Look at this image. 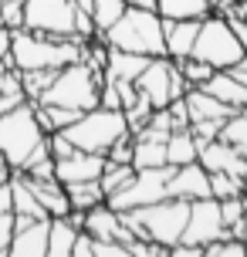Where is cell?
<instances>
[{"label":"cell","mask_w":247,"mask_h":257,"mask_svg":"<svg viewBox=\"0 0 247 257\" xmlns=\"http://www.w3.org/2000/svg\"><path fill=\"white\" fill-rule=\"evenodd\" d=\"M85 41L78 38H51L31 27H17L11 38V68L34 71V68H65L71 61H81Z\"/></svg>","instance_id":"6da1fadb"},{"label":"cell","mask_w":247,"mask_h":257,"mask_svg":"<svg viewBox=\"0 0 247 257\" xmlns=\"http://www.w3.org/2000/svg\"><path fill=\"white\" fill-rule=\"evenodd\" d=\"M102 41L108 48H122V51H136L146 58H159L166 54V31H163V17L159 11L129 4L122 17L102 34Z\"/></svg>","instance_id":"7a4b0ae2"},{"label":"cell","mask_w":247,"mask_h":257,"mask_svg":"<svg viewBox=\"0 0 247 257\" xmlns=\"http://www.w3.org/2000/svg\"><path fill=\"white\" fill-rule=\"evenodd\" d=\"M122 220L129 223V230L139 240H159V244L173 247L186 230V217H190V200L180 196H163L149 206H136V210H118Z\"/></svg>","instance_id":"3957f363"},{"label":"cell","mask_w":247,"mask_h":257,"mask_svg":"<svg viewBox=\"0 0 247 257\" xmlns=\"http://www.w3.org/2000/svg\"><path fill=\"white\" fill-rule=\"evenodd\" d=\"M48 139V132L41 128L38 115H34V102H24L0 115V156L7 159L11 173H21L27 166V159L34 156Z\"/></svg>","instance_id":"277c9868"},{"label":"cell","mask_w":247,"mask_h":257,"mask_svg":"<svg viewBox=\"0 0 247 257\" xmlns=\"http://www.w3.org/2000/svg\"><path fill=\"white\" fill-rule=\"evenodd\" d=\"M61 132L71 139L75 149L102 153V156L108 153L118 139L132 136L126 112H122V108H102V105H95V108H88V112H81V115L75 118L71 125H65Z\"/></svg>","instance_id":"5b68a950"},{"label":"cell","mask_w":247,"mask_h":257,"mask_svg":"<svg viewBox=\"0 0 247 257\" xmlns=\"http://www.w3.org/2000/svg\"><path fill=\"white\" fill-rule=\"evenodd\" d=\"M102 71L88 68L85 61H71L65 68H58L51 88L41 95L38 102L48 105H65V108H75V112H88L98 105V91H102Z\"/></svg>","instance_id":"8992f818"},{"label":"cell","mask_w":247,"mask_h":257,"mask_svg":"<svg viewBox=\"0 0 247 257\" xmlns=\"http://www.w3.org/2000/svg\"><path fill=\"white\" fill-rule=\"evenodd\" d=\"M244 54L247 51H244V44H240V38L234 34L230 21H227L223 14H207L203 24H200V34H196L193 58L213 64L217 71H227V68H234Z\"/></svg>","instance_id":"52a82bcc"},{"label":"cell","mask_w":247,"mask_h":257,"mask_svg":"<svg viewBox=\"0 0 247 257\" xmlns=\"http://www.w3.org/2000/svg\"><path fill=\"white\" fill-rule=\"evenodd\" d=\"M176 166H149V169H136V176L126 190H118L115 196H108L105 203L115 206V210H136V206H149L166 196V183L173 176Z\"/></svg>","instance_id":"ba28073f"},{"label":"cell","mask_w":247,"mask_h":257,"mask_svg":"<svg viewBox=\"0 0 247 257\" xmlns=\"http://www.w3.org/2000/svg\"><path fill=\"white\" fill-rule=\"evenodd\" d=\"M75 0H24V27L51 38H75Z\"/></svg>","instance_id":"9c48e42d"},{"label":"cell","mask_w":247,"mask_h":257,"mask_svg":"<svg viewBox=\"0 0 247 257\" xmlns=\"http://www.w3.org/2000/svg\"><path fill=\"white\" fill-rule=\"evenodd\" d=\"M217 237H227V227L220 220V200L213 196H203V200H193L190 203V217H186V230H183V244H200L207 247L210 240ZM176 240V244H180Z\"/></svg>","instance_id":"30bf717a"},{"label":"cell","mask_w":247,"mask_h":257,"mask_svg":"<svg viewBox=\"0 0 247 257\" xmlns=\"http://www.w3.org/2000/svg\"><path fill=\"white\" fill-rule=\"evenodd\" d=\"M48 227L51 217H24L14 213V237H11V257H48Z\"/></svg>","instance_id":"8fae6325"},{"label":"cell","mask_w":247,"mask_h":257,"mask_svg":"<svg viewBox=\"0 0 247 257\" xmlns=\"http://www.w3.org/2000/svg\"><path fill=\"white\" fill-rule=\"evenodd\" d=\"M173 68H176V61H173V58H166V54H159V58H149L146 71L136 78L139 95H146L153 108H166V105L173 102V95H169V78H173Z\"/></svg>","instance_id":"7c38bea8"},{"label":"cell","mask_w":247,"mask_h":257,"mask_svg":"<svg viewBox=\"0 0 247 257\" xmlns=\"http://www.w3.org/2000/svg\"><path fill=\"white\" fill-rule=\"evenodd\" d=\"M81 230H88L95 240H122V244L136 240V233L129 230V223L122 220V213L108 203H98V206H91V210H85Z\"/></svg>","instance_id":"4fadbf2b"},{"label":"cell","mask_w":247,"mask_h":257,"mask_svg":"<svg viewBox=\"0 0 247 257\" xmlns=\"http://www.w3.org/2000/svg\"><path fill=\"white\" fill-rule=\"evenodd\" d=\"M196 163L207 169V173H217V169L234 173V176H244V173H247V156L240 153L237 146L223 142V139L203 142V146H200V156H196Z\"/></svg>","instance_id":"5bb4252c"},{"label":"cell","mask_w":247,"mask_h":257,"mask_svg":"<svg viewBox=\"0 0 247 257\" xmlns=\"http://www.w3.org/2000/svg\"><path fill=\"white\" fill-rule=\"evenodd\" d=\"M105 169V156L102 153H85V149H75L65 159H54V176L58 183H85V180H98Z\"/></svg>","instance_id":"9a60e30c"},{"label":"cell","mask_w":247,"mask_h":257,"mask_svg":"<svg viewBox=\"0 0 247 257\" xmlns=\"http://www.w3.org/2000/svg\"><path fill=\"white\" fill-rule=\"evenodd\" d=\"M166 196H180V200H203L210 196V173L200 163H186V166H176L173 176L166 183Z\"/></svg>","instance_id":"2e32d148"},{"label":"cell","mask_w":247,"mask_h":257,"mask_svg":"<svg viewBox=\"0 0 247 257\" xmlns=\"http://www.w3.org/2000/svg\"><path fill=\"white\" fill-rule=\"evenodd\" d=\"M200 17H190V21H163V31H166V58L173 61H183L193 54L196 34H200Z\"/></svg>","instance_id":"e0dca14e"},{"label":"cell","mask_w":247,"mask_h":257,"mask_svg":"<svg viewBox=\"0 0 247 257\" xmlns=\"http://www.w3.org/2000/svg\"><path fill=\"white\" fill-rule=\"evenodd\" d=\"M21 176H24V183L31 186V193L38 196V203L44 206L48 217H65V213H71L65 183H58L54 176H51V180H38V176H27V173H21Z\"/></svg>","instance_id":"ac0fdd59"},{"label":"cell","mask_w":247,"mask_h":257,"mask_svg":"<svg viewBox=\"0 0 247 257\" xmlns=\"http://www.w3.org/2000/svg\"><path fill=\"white\" fill-rule=\"evenodd\" d=\"M149 58L136 51H122V48H108V61H105V75L115 81H136L146 71Z\"/></svg>","instance_id":"d6986e66"},{"label":"cell","mask_w":247,"mask_h":257,"mask_svg":"<svg viewBox=\"0 0 247 257\" xmlns=\"http://www.w3.org/2000/svg\"><path fill=\"white\" fill-rule=\"evenodd\" d=\"M183 102H186V108H190V122H196V118H227V115H234V108L223 105L220 98L210 95L207 88H190L186 95H183Z\"/></svg>","instance_id":"ffe728a7"},{"label":"cell","mask_w":247,"mask_h":257,"mask_svg":"<svg viewBox=\"0 0 247 257\" xmlns=\"http://www.w3.org/2000/svg\"><path fill=\"white\" fill-rule=\"evenodd\" d=\"M203 88H207L210 95H217L223 105H230L234 112H240L247 105V85H240V81L230 75V68H227V71H213V78H210Z\"/></svg>","instance_id":"44dd1931"},{"label":"cell","mask_w":247,"mask_h":257,"mask_svg":"<svg viewBox=\"0 0 247 257\" xmlns=\"http://www.w3.org/2000/svg\"><path fill=\"white\" fill-rule=\"evenodd\" d=\"M78 230L81 227L68 213L65 217H51V227H48V257H71Z\"/></svg>","instance_id":"7402d4cb"},{"label":"cell","mask_w":247,"mask_h":257,"mask_svg":"<svg viewBox=\"0 0 247 257\" xmlns=\"http://www.w3.org/2000/svg\"><path fill=\"white\" fill-rule=\"evenodd\" d=\"M196 156H200V142H196L193 128H173L166 139V163L169 166L196 163Z\"/></svg>","instance_id":"603a6c76"},{"label":"cell","mask_w":247,"mask_h":257,"mask_svg":"<svg viewBox=\"0 0 247 257\" xmlns=\"http://www.w3.org/2000/svg\"><path fill=\"white\" fill-rule=\"evenodd\" d=\"M156 11L163 21H203L207 14H213V0H156Z\"/></svg>","instance_id":"cb8c5ba5"},{"label":"cell","mask_w":247,"mask_h":257,"mask_svg":"<svg viewBox=\"0 0 247 257\" xmlns=\"http://www.w3.org/2000/svg\"><path fill=\"white\" fill-rule=\"evenodd\" d=\"M11 196H14V213H24V217H48L44 213V206L38 203V196L31 193V186L24 183V176L21 173H11Z\"/></svg>","instance_id":"d4e9b609"},{"label":"cell","mask_w":247,"mask_h":257,"mask_svg":"<svg viewBox=\"0 0 247 257\" xmlns=\"http://www.w3.org/2000/svg\"><path fill=\"white\" fill-rule=\"evenodd\" d=\"M132 176H136V166L132 163H112V159H105V169H102V176H98V186H102L105 200L115 196L118 190H126L132 183Z\"/></svg>","instance_id":"484cf974"},{"label":"cell","mask_w":247,"mask_h":257,"mask_svg":"<svg viewBox=\"0 0 247 257\" xmlns=\"http://www.w3.org/2000/svg\"><path fill=\"white\" fill-rule=\"evenodd\" d=\"M34 115H38L41 128L44 132H61L65 125H71L81 112L75 108H65V105H48V102H34Z\"/></svg>","instance_id":"4316f807"},{"label":"cell","mask_w":247,"mask_h":257,"mask_svg":"<svg viewBox=\"0 0 247 257\" xmlns=\"http://www.w3.org/2000/svg\"><path fill=\"white\" fill-rule=\"evenodd\" d=\"M68 203H71V210H91V206L105 203V193L102 186H98V180H85V183H68Z\"/></svg>","instance_id":"83f0119b"},{"label":"cell","mask_w":247,"mask_h":257,"mask_svg":"<svg viewBox=\"0 0 247 257\" xmlns=\"http://www.w3.org/2000/svg\"><path fill=\"white\" fill-rule=\"evenodd\" d=\"M132 166H136V169L166 166V142H153V139H132Z\"/></svg>","instance_id":"f1b7e54d"},{"label":"cell","mask_w":247,"mask_h":257,"mask_svg":"<svg viewBox=\"0 0 247 257\" xmlns=\"http://www.w3.org/2000/svg\"><path fill=\"white\" fill-rule=\"evenodd\" d=\"M129 7V0H95V7H91V21H95V31H98V38H102L108 27L115 24L122 11Z\"/></svg>","instance_id":"f546056e"},{"label":"cell","mask_w":247,"mask_h":257,"mask_svg":"<svg viewBox=\"0 0 247 257\" xmlns=\"http://www.w3.org/2000/svg\"><path fill=\"white\" fill-rule=\"evenodd\" d=\"M220 139L230 142V146H237V149L247 156V108H240V112H234V115L223 118Z\"/></svg>","instance_id":"4dcf8cb0"},{"label":"cell","mask_w":247,"mask_h":257,"mask_svg":"<svg viewBox=\"0 0 247 257\" xmlns=\"http://www.w3.org/2000/svg\"><path fill=\"white\" fill-rule=\"evenodd\" d=\"M54 75H58V68H34V71H21V85H24L27 98H31V102H38L41 95L51 88Z\"/></svg>","instance_id":"1f68e13d"},{"label":"cell","mask_w":247,"mask_h":257,"mask_svg":"<svg viewBox=\"0 0 247 257\" xmlns=\"http://www.w3.org/2000/svg\"><path fill=\"white\" fill-rule=\"evenodd\" d=\"M237 193H244V176H234V173H210V196L213 200H227V196H237Z\"/></svg>","instance_id":"d6a6232c"},{"label":"cell","mask_w":247,"mask_h":257,"mask_svg":"<svg viewBox=\"0 0 247 257\" xmlns=\"http://www.w3.org/2000/svg\"><path fill=\"white\" fill-rule=\"evenodd\" d=\"M176 64H180L183 78L190 81V88H203V85H207L210 78H213V71H217L213 64L200 61V58H193V54H190V58H183V61H176Z\"/></svg>","instance_id":"836d02e7"},{"label":"cell","mask_w":247,"mask_h":257,"mask_svg":"<svg viewBox=\"0 0 247 257\" xmlns=\"http://www.w3.org/2000/svg\"><path fill=\"white\" fill-rule=\"evenodd\" d=\"M244 217H247V196H244V193L220 200V220H223V227H227V233L234 230V227H237Z\"/></svg>","instance_id":"e575fe53"},{"label":"cell","mask_w":247,"mask_h":257,"mask_svg":"<svg viewBox=\"0 0 247 257\" xmlns=\"http://www.w3.org/2000/svg\"><path fill=\"white\" fill-rule=\"evenodd\" d=\"M190 128H193L196 142L203 146V142H210V139H220L223 118H196V122H190Z\"/></svg>","instance_id":"d590c367"},{"label":"cell","mask_w":247,"mask_h":257,"mask_svg":"<svg viewBox=\"0 0 247 257\" xmlns=\"http://www.w3.org/2000/svg\"><path fill=\"white\" fill-rule=\"evenodd\" d=\"M0 14H4V24L17 31V27H24V0H4L0 4Z\"/></svg>","instance_id":"8d00e7d4"},{"label":"cell","mask_w":247,"mask_h":257,"mask_svg":"<svg viewBox=\"0 0 247 257\" xmlns=\"http://www.w3.org/2000/svg\"><path fill=\"white\" fill-rule=\"evenodd\" d=\"M91 257H129V250H126L122 240H95Z\"/></svg>","instance_id":"74e56055"},{"label":"cell","mask_w":247,"mask_h":257,"mask_svg":"<svg viewBox=\"0 0 247 257\" xmlns=\"http://www.w3.org/2000/svg\"><path fill=\"white\" fill-rule=\"evenodd\" d=\"M169 118H173V128H190V108H186V102L183 98H173V102L166 105Z\"/></svg>","instance_id":"f35d334b"},{"label":"cell","mask_w":247,"mask_h":257,"mask_svg":"<svg viewBox=\"0 0 247 257\" xmlns=\"http://www.w3.org/2000/svg\"><path fill=\"white\" fill-rule=\"evenodd\" d=\"M105 159H112V163H132V136H126V139H118L108 153H105Z\"/></svg>","instance_id":"ab89813d"},{"label":"cell","mask_w":247,"mask_h":257,"mask_svg":"<svg viewBox=\"0 0 247 257\" xmlns=\"http://www.w3.org/2000/svg\"><path fill=\"white\" fill-rule=\"evenodd\" d=\"M14 237V213H0V257H7Z\"/></svg>","instance_id":"60d3db41"},{"label":"cell","mask_w":247,"mask_h":257,"mask_svg":"<svg viewBox=\"0 0 247 257\" xmlns=\"http://www.w3.org/2000/svg\"><path fill=\"white\" fill-rule=\"evenodd\" d=\"M91 247H95V237L88 230H78L75 247H71V257H91Z\"/></svg>","instance_id":"b9f144b4"},{"label":"cell","mask_w":247,"mask_h":257,"mask_svg":"<svg viewBox=\"0 0 247 257\" xmlns=\"http://www.w3.org/2000/svg\"><path fill=\"white\" fill-rule=\"evenodd\" d=\"M27 176H38V180H51V176H54V156H48V159L34 163V166L27 169ZM54 180H58V176H54Z\"/></svg>","instance_id":"7bdbcfd3"},{"label":"cell","mask_w":247,"mask_h":257,"mask_svg":"<svg viewBox=\"0 0 247 257\" xmlns=\"http://www.w3.org/2000/svg\"><path fill=\"white\" fill-rule=\"evenodd\" d=\"M11 38H14V31L7 24H0V58H4V61L11 58ZM7 64H11V61H7Z\"/></svg>","instance_id":"ee69618b"},{"label":"cell","mask_w":247,"mask_h":257,"mask_svg":"<svg viewBox=\"0 0 247 257\" xmlns=\"http://www.w3.org/2000/svg\"><path fill=\"white\" fill-rule=\"evenodd\" d=\"M0 213H14V196H11V180L0 183Z\"/></svg>","instance_id":"f6af8a7d"},{"label":"cell","mask_w":247,"mask_h":257,"mask_svg":"<svg viewBox=\"0 0 247 257\" xmlns=\"http://www.w3.org/2000/svg\"><path fill=\"white\" fill-rule=\"evenodd\" d=\"M11 180V166H7V159L0 156V183H7Z\"/></svg>","instance_id":"bcb514c9"},{"label":"cell","mask_w":247,"mask_h":257,"mask_svg":"<svg viewBox=\"0 0 247 257\" xmlns=\"http://www.w3.org/2000/svg\"><path fill=\"white\" fill-rule=\"evenodd\" d=\"M75 7H78V11H88V14H91V7H95V0H75Z\"/></svg>","instance_id":"7dc6e473"},{"label":"cell","mask_w":247,"mask_h":257,"mask_svg":"<svg viewBox=\"0 0 247 257\" xmlns=\"http://www.w3.org/2000/svg\"><path fill=\"white\" fill-rule=\"evenodd\" d=\"M237 64H240V68H247V54H244V58H240V61H237Z\"/></svg>","instance_id":"c3c4849f"},{"label":"cell","mask_w":247,"mask_h":257,"mask_svg":"<svg viewBox=\"0 0 247 257\" xmlns=\"http://www.w3.org/2000/svg\"><path fill=\"white\" fill-rule=\"evenodd\" d=\"M240 14H244V17H247V4H240Z\"/></svg>","instance_id":"681fc988"},{"label":"cell","mask_w":247,"mask_h":257,"mask_svg":"<svg viewBox=\"0 0 247 257\" xmlns=\"http://www.w3.org/2000/svg\"><path fill=\"white\" fill-rule=\"evenodd\" d=\"M244 196H247V173H244Z\"/></svg>","instance_id":"f907efd6"},{"label":"cell","mask_w":247,"mask_h":257,"mask_svg":"<svg viewBox=\"0 0 247 257\" xmlns=\"http://www.w3.org/2000/svg\"><path fill=\"white\" fill-rule=\"evenodd\" d=\"M0 4H4V0H0ZM0 24H4V14H0Z\"/></svg>","instance_id":"816d5d0a"},{"label":"cell","mask_w":247,"mask_h":257,"mask_svg":"<svg viewBox=\"0 0 247 257\" xmlns=\"http://www.w3.org/2000/svg\"><path fill=\"white\" fill-rule=\"evenodd\" d=\"M237 4H247V0H237Z\"/></svg>","instance_id":"f5cc1de1"},{"label":"cell","mask_w":247,"mask_h":257,"mask_svg":"<svg viewBox=\"0 0 247 257\" xmlns=\"http://www.w3.org/2000/svg\"><path fill=\"white\" fill-rule=\"evenodd\" d=\"M129 4H132V0H129Z\"/></svg>","instance_id":"db71d44e"}]
</instances>
